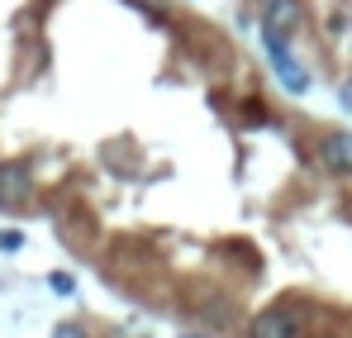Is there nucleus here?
Here are the masks:
<instances>
[{
  "label": "nucleus",
  "mask_w": 352,
  "mask_h": 338,
  "mask_svg": "<svg viewBox=\"0 0 352 338\" xmlns=\"http://www.w3.org/2000/svg\"><path fill=\"white\" fill-rule=\"evenodd\" d=\"M319 162L329 171H352V134L348 129H333L319 138Z\"/></svg>",
  "instance_id": "nucleus-4"
},
{
  "label": "nucleus",
  "mask_w": 352,
  "mask_h": 338,
  "mask_svg": "<svg viewBox=\"0 0 352 338\" xmlns=\"http://www.w3.org/2000/svg\"><path fill=\"white\" fill-rule=\"evenodd\" d=\"M343 105H348V110H352V81H348V86H343Z\"/></svg>",
  "instance_id": "nucleus-9"
},
{
  "label": "nucleus",
  "mask_w": 352,
  "mask_h": 338,
  "mask_svg": "<svg viewBox=\"0 0 352 338\" xmlns=\"http://www.w3.org/2000/svg\"><path fill=\"white\" fill-rule=\"evenodd\" d=\"M53 338H86V329H81V324H58Z\"/></svg>",
  "instance_id": "nucleus-8"
},
{
  "label": "nucleus",
  "mask_w": 352,
  "mask_h": 338,
  "mask_svg": "<svg viewBox=\"0 0 352 338\" xmlns=\"http://www.w3.org/2000/svg\"><path fill=\"white\" fill-rule=\"evenodd\" d=\"M248 338H300V324H295L291 310H262V315L252 319Z\"/></svg>",
  "instance_id": "nucleus-5"
},
{
  "label": "nucleus",
  "mask_w": 352,
  "mask_h": 338,
  "mask_svg": "<svg viewBox=\"0 0 352 338\" xmlns=\"http://www.w3.org/2000/svg\"><path fill=\"white\" fill-rule=\"evenodd\" d=\"M19 243H24L19 229H0V248H19Z\"/></svg>",
  "instance_id": "nucleus-7"
},
{
  "label": "nucleus",
  "mask_w": 352,
  "mask_h": 338,
  "mask_svg": "<svg viewBox=\"0 0 352 338\" xmlns=\"http://www.w3.org/2000/svg\"><path fill=\"white\" fill-rule=\"evenodd\" d=\"M34 200V171L29 162H5L0 167V205L5 210H24Z\"/></svg>",
  "instance_id": "nucleus-2"
},
{
  "label": "nucleus",
  "mask_w": 352,
  "mask_h": 338,
  "mask_svg": "<svg viewBox=\"0 0 352 338\" xmlns=\"http://www.w3.org/2000/svg\"><path fill=\"white\" fill-rule=\"evenodd\" d=\"M305 24V5L300 0H262V34H286Z\"/></svg>",
  "instance_id": "nucleus-3"
},
{
  "label": "nucleus",
  "mask_w": 352,
  "mask_h": 338,
  "mask_svg": "<svg viewBox=\"0 0 352 338\" xmlns=\"http://www.w3.org/2000/svg\"><path fill=\"white\" fill-rule=\"evenodd\" d=\"M48 286H53L58 295H72V291H76V282H72L67 272H53V277H48Z\"/></svg>",
  "instance_id": "nucleus-6"
},
{
  "label": "nucleus",
  "mask_w": 352,
  "mask_h": 338,
  "mask_svg": "<svg viewBox=\"0 0 352 338\" xmlns=\"http://www.w3.org/2000/svg\"><path fill=\"white\" fill-rule=\"evenodd\" d=\"M262 48H267L272 67H276V81H281L291 96H305V91H309V72H305V67L291 57V48H286V34H262Z\"/></svg>",
  "instance_id": "nucleus-1"
}]
</instances>
